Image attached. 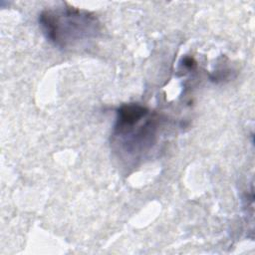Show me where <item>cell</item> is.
Returning a JSON list of instances; mask_svg holds the SVG:
<instances>
[{"label": "cell", "mask_w": 255, "mask_h": 255, "mask_svg": "<svg viewBox=\"0 0 255 255\" xmlns=\"http://www.w3.org/2000/svg\"><path fill=\"white\" fill-rule=\"evenodd\" d=\"M157 128V119L145 107L126 104L117 111L113 135L125 154L136 157L152 146Z\"/></svg>", "instance_id": "obj_2"}, {"label": "cell", "mask_w": 255, "mask_h": 255, "mask_svg": "<svg viewBox=\"0 0 255 255\" xmlns=\"http://www.w3.org/2000/svg\"><path fill=\"white\" fill-rule=\"evenodd\" d=\"M38 22L45 38L65 51L85 48L101 33V23L95 14L70 5L43 10Z\"/></svg>", "instance_id": "obj_1"}]
</instances>
